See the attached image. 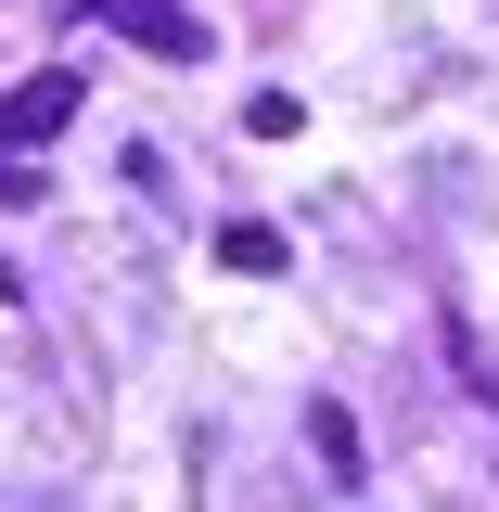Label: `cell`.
<instances>
[{
    "label": "cell",
    "instance_id": "277c9868",
    "mask_svg": "<svg viewBox=\"0 0 499 512\" xmlns=\"http://www.w3.org/2000/svg\"><path fill=\"white\" fill-rule=\"evenodd\" d=\"M218 269H256V282H269V269H282V231H269V218H231V231H218Z\"/></svg>",
    "mask_w": 499,
    "mask_h": 512
},
{
    "label": "cell",
    "instance_id": "5b68a950",
    "mask_svg": "<svg viewBox=\"0 0 499 512\" xmlns=\"http://www.w3.org/2000/svg\"><path fill=\"white\" fill-rule=\"evenodd\" d=\"M244 128H256V141H295V128H308V103H295V90H256Z\"/></svg>",
    "mask_w": 499,
    "mask_h": 512
},
{
    "label": "cell",
    "instance_id": "52a82bcc",
    "mask_svg": "<svg viewBox=\"0 0 499 512\" xmlns=\"http://www.w3.org/2000/svg\"><path fill=\"white\" fill-rule=\"evenodd\" d=\"M13 295H26V282H13V269H0V308H13Z\"/></svg>",
    "mask_w": 499,
    "mask_h": 512
},
{
    "label": "cell",
    "instance_id": "7a4b0ae2",
    "mask_svg": "<svg viewBox=\"0 0 499 512\" xmlns=\"http://www.w3.org/2000/svg\"><path fill=\"white\" fill-rule=\"evenodd\" d=\"M77 103H90V77H64V64H52V77H26V90L0 103V141H13V154H39V141H52Z\"/></svg>",
    "mask_w": 499,
    "mask_h": 512
},
{
    "label": "cell",
    "instance_id": "3957f363",
    "mask_svg": "<svg viewBox=\"0 0 499 512\" xmlns=\"http://www.w3.org/2000/svg\"><path fill=\"white\" fill-rule=\"evenodd\" d=\"M308 448H320V474L333 487H359L372 461H359V423H346V397H308Z\"/></svg>",
    "mask_w": 499,
    "mask_h": 512
},
{
    "label": "cell",
    "instance_id": "6da1fadb",
    "mask_svg": "<svg viewBox=\"0 0 499 512\" xmlns=\"http://www.w3.org/2000/svg\"><path fill=\"white\" fill-rule=\"evenodd\" d=\"M103 26L154 64H205V13H180V0H103Z\"/></svg>",
    "mask_w": 499,
    "mask_h": 512
},
{
    "label": "cell",
    "instance_id": "8992f818",
    "mask_svg": "<svg viewBox=\"0 0 499 512\" xmlns=\"http://www.w3.org/2000/svg\"><path fill=\"white\" fill-rule=\"evenodd\" d=\"M39 192H52V180H39V167H26V154L0 141V205H39Z\"/></svg>",
    "mask_w": 499,
    "mask_h": 512
}]
</instances>
